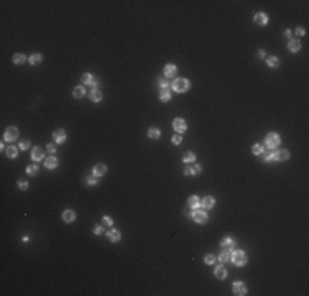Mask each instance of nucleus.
<instances>
[{
	"instance_id": "2",
	"label": "nucleus",
	"mask_w": 309,
	"mask_h": 296,
	"mask_svg": "<svg viewBox=\"0 0 309 296\" xmlns=\"http://www.w3.org/2000/svg\"><path fill=\"white\" fill-rule=\"evenodd\" d=\"M265 143H266V147H268V148H276L278 145L281 143V138H279L278 133H268Z\"/></svg>"
},
{
	"instance_id": "31",
	"label": "nucleus",
	"mask_w": 309,
	"mask_h": 296,
	"mask_svg": "<svg viewBox=\"0 0 309 296\" xmlns=\"http://www.w3.org/2000/svg\"><path fill=\"white\" fill-rule=\"evenodd\" d=\"M92 79H94V76H92V74H82V78H81V81H82V82L86 84V86H91V82H92Z\"/></svg>"
},
{
	"instance_id": "42",
	"label": "nucleus",
	"mask_w": 309,
	"mask_h": 296,
	"mask_svg": "<svg viewBox=\"0 0 309 296\" xmlns=\"http://www.w3.org/2000/svg\"><path fill=\"white\" fill-rule=\"evenodd\" d=\"M181 140H183L181 135H174V137H173V143H174V145H179V143H181Z\"/></svg>"
},
{
	"instance_id": "32",
	"label": "nucleus",
	"mask_w": 309,
	"mask_h": 296,
	"mask_svg": "<svg viewBox=\"0 0 309 296\" xmlns=\"http://www.w3.org/2000/svg\"><path fill=\"white\" fill-rule=\"evenodd\" d=\"M25 59H26V58L23 56V54H20V53H16V54L13 56V63H15V64H23V63H25Z\"/></svg>"
},
{
	"instance_id": "17",
	"label": "nucleus",
	"mask_w": 309,
	"mask_h": 296,
	"mask_svg": "<svg viewBox=\"0 0 309 296\" xmlns=\"http://www.w3.org/2000/svg\"><path fill=\"white\" fill-rule=\"evenodd\" d=\"M107 173V166L105 165H96L94 166V176H104Z\"/></svg>"
},
{
	"instance_id": "9",
	"label": "nucleus",
	"mask_w": 309,
	"mask_h": 296,
	"mask_svg": "<svg viewBox=\"0 0 309 296\" xmlns=\"http://www.w3.org/2000/svg\"><path fill=\"white\" fill-rule=\"evenodd\" d=\"M53 137H54V140H56L58 143H63L64 140H66V132H64L63 129H58V130H54Z\"/></svg>"
},
{
	"instance_id": "1",
	"label": "nucleus",
	"mask_w": 309,
	"mask_h": 296,
	"mask_svg": "<svg viewBox=\"0 0 309 296\" xmlns=\"http://www.w3.org/2000/svg\"><path fill=\"white\" fill-rule=\"evenodd\" d=\"M230 260H232V262H234L237 266H243V265L247 263L248 258H247V253L243 252V250H237V252H234V255L230 257Z\"/></svg>"
},
{
	"instance_id": "25",
	"label": "nucleus",
	"mask_w": 309,
	"mask_h": 296,
	"mask_svg": "<svg viewBox=\"0 0 309 296\" xmlns=\"http://www.w3.org/2000/svg\"><path fill=\"white\" fill-rule=\"evenodd\" d=\"M91 99H92V101H94V102H99V101H102V92L99 91V89H94V91L91 92Z\"/></svg>"
},
{
	"instance_id": "33",
	"label": "nucleus",
	"mask_w": 309,
	"mask_h": 296,
	"mask_svg": "<svg viewBox=\"0 0 309 296\" xmlns=\"http://www.w3.org/2000/svg\"><path fill=\"white\" fill-rule=\"evenodd\" d=\"M261 155H263V160L266 161V163H270V161L275 160V153H271V152H263Z\"/></svg>"
},
{
	"instance_id": "46",
	"label": "nucleus",
	"mask_w": 309,
	"mask_h": 296,
	"mask_svg": "<svg viewBox=\"0 0 309 296\" xmlns=\"http://www.w3.org/2000/svg\"><path fill=\"white\" fill-rule=\"evenodd\" d=\"M91 86H94V87H96V86H99V78H96V76H94V79H92Z\"/></svg>"
},
{
	"instance_id": "3",
	"label": "nucleus",
	"mask_w": 309,
	"mask_h": 296,
	"mask_svg": "<svg viewBox=\"0 0 309 296\" xmlns=\"http://www.w3.org/2000/svg\"><path fill=\"white\" fill-rule=\"evenodd\" d=\"M173 89L176 91V92H186V91L189 89V81L188 79H183V78L181 79H176L173 82Z\"/></svg>"
},
{
	"instance_id": "19",
	"label": "nucleus",
	"mask_w": 309,
	"mask_h": 296,
	"mask_svg": "<svg viewBox=\"0 0 309 296\" xmlns=\"http://www.w3.org/2000/svg\"><path fill=\"white\" fill-rule=\"evenodd\" d=\"M176 71H178V69H176V66H174V64H166L165 66V76H168V78L174 76Z\"/></svg>"
},
{
	"instance_id": "7",
	"label": "nucleus",
	"mask_w": 309,
	"mask_h": 296,
	"mask_svg": "<svg viewBox=\"0 0 309 296\" xmlns=\"http://www.w3.org/2000/svg\"><path fill=\"white\" fill-rule=\"evenodd\" d=\"M173 127H174V130H176L178 133H184L186 132V122L183 120V119H174V122H173Z\"/></svg>"
},
{
	"instance_id": "12",
	"label": "nucleus",
	"mask_w": 309,
	"mask_h": 296,
	"mask_svg": "<svg viewBox=\"0 0 309 296\" xmlns=\"http://www.w3.org/2000/svg\"><path fill=\"white\" fill-rule=\"evenodd\" d=\"M289 158V153L286 152V150H278V152L275 153V160L276 161H286Z\"/></svg>"
},
{
	"instance_id": "27",
	"label": "nucleus",
	"mask_w": 309,
	"mask_h": 296,
	"mask_svg": "<svg viewBox=\"0 0 309 296\" xmlns=\"http://www.w3.org/2000/svg\"><path fill=\"white\" fill-rule=\"evenodd\" d=\"M7 155H8V158H16V155H18V148L16 147H10L7 148Z\"/></svg>"
},
{
	"instance_id": "26",
	"label": "nucleus",
	"mask_w": 309,
	"mask_h": 296,
	"mask_svg": "<svg viewBox=\"0 0 309 296\" xmlns=\"http://www.w3.org/2000/svg\"><path fill=\"white\" fill-rule=\"evenodd\" d=\"M268 66L270 68H278L279 66V59L276 56H268Z\"/></svg>"
},
{
	"instance_id": "49",
	"label": "nucleus",
	"mask_w": 309,
	"mask_h": 296,
	"mask_svg": "<svg viewBox=\"0 0 309 296\" xmlns=\"http://www.w3.org/2000/svg\"><path fill=\"white\" fill-rule=\"evenodd\" d=\"M258 56H260V58H265V56H266V53H265L263 49H260V51H258Z\"/></svg>"
},
{
	"instance_id": "13",
	"label": "nucleus",
	"mask_w": 309,
	"mask_h": 296,
	"mask_svg": "<svg viewBox=\"0 0 309 296\" xmlns=\"http://www.w3.org/2000/svg\"><path fill=\"white\" fill-rule=\"evenodd\" d=\"M74 219H76V212L71 211V209H68V211L63 212V220L64 222H73Z\"/></svg>"
},
{
	"instance_id": "48",
	"label": "nucleus",
	"mask_w": 309,
	"mask_h": 296,
	"mask_svg": "<svg viewBox=\"0 0 309 296\" xmlns=\"http://www.w3.org/2000/svg\"><path fill=\"white\" fill-rule=\"evenodd\" d=\"M201 170H202V168H201L199 165H196V166H194V173H196V175H197V173H201Z\"/></svg>"
},
{
	"instance_id": "38",
	"label": "nucleus",
	"mask_w": 309,
	"mask_h": 296,
	"mask_svg": "<svg viewBox=\"0 0 309 296\" xmlns=\"http://www.w3.org/2000/svg\"><path fill=\"white\" fill-rule=\"evenodd\" d=\"M87 184H91V186H96V184H97V176L87 178Z\"/></svg>"
},
{
	"instance_id": "10",
	"label": "nucleus",
	"mask_w": 309,
	"mask_h": 296,
	"mask_svg": "<svg viewBox=\"0 0 309 296\" xmlns=\"http://www.w3.org/2000/svg\"><path fill=\"white\" fill-rule=\"evenodd\" d=\"M288 49L291 51V53H296V51H299V49H301V43H299V40H289V43H288Z\"/></svg>"
},
{
	"instance_id": "37",
	"label": "nucleus",
	"mask_w": 309,
	"mask_h": 296,
	"mask_svg": "<svg viewBox=\"0 0 309 296\" xmlns=\"http://www.w3.org/2000/svg\"><path fill=\"white\" fill-rule=\"evenodd\" d=\"M46 150H48V153H54L56 152V145L54 143H48L46 145Z\"/></svg>"
},
{
	"instance_id": "11",
	"label": "nucleus",
	"mask_w": 309,
	"mask_h": 296,
	"mask_svg": "<svg viewBox=\"0 0 309 296\" xmlns=\"http://www.w3.org/2000/svg\"><path fill=\"white\" fill-rule=\"evenodd\" d=\"M160 99L163 102H168L171 99V91H170V87H161V91H160Z\"/></svg>"
},
{
	"instance_id": "47",
	"label": "nucleus",
	"mask_w": 309,
	"mask_h": 296,
	"mask_svg": "<svg viewBox=\"0 0 309 296\" xmlns=\"http://www.w3.org/2000/svg\"><path fill=\"white\" fill-rule=\"evenodd\" d=\"M104 222H105L107 225H112L114 222H112V219H110V217H105V219H104Z\"/></svg>"
},
{
	"instance_id": "23",
	"label": "nucleus",
	"mask_w": 309,
	"mask_h": 296,
	"mask_svg": "<svg viewBox=\"0 0 309 296\" xmlns=\"http://www.w3.org/2000/svg\"><path fill=\"white\" fill-rule=\"evenodd\" d=\"M183 161H186V163H192V161H196V155L192 152H186L183 155Z\"/></svg>"
},
{
	"instance_id": "34",
	"label": "nucleus",
	"mask_w": 309,
	"mask_h": 296,
	"mask_svg": "<svg viewBox=\"0 0 309 296\" xmlns=\"http://www.w3.org/2000/svg\"><path fill=\"white\" fill-rule=\"evenodd\" d=\"M252 152H253L255 155H261V153H263V152H265V148H263V147H261V145H260V143H256V145H253V148H252Z\"/></svg>"
},
{
	"instance_id": "40",
	"label": "nucleus",
	"mask_w": 309,
	"mask_h": 296,
	"mask_svg": "<svg viewBox=\"0 0 309 296\" xmlns=\"http://www.w3.org/2000/svg\"><path fill=\"white\" fill-rule=\"evenodd\" d=\"M28 147H30V140H21L20 142V148L21 150H26Z\"/></svg>"
},
{
	"instance_id": "24",
	"label": "nucleus",
	"mask_w": 309,
	"mask_h": 296,
	"mask_svg": "<svg viewBox=\"0 0 309 296\" xmlns=\"http://www.w3.org/2000/svg\"><path fill=\"white\" fill-rule=\"evenodd\" d=\"M230 257H232V255H230V250H225V248H224L219 258H220V262H222V263H225V262H230Z\"/></svg>"
},
{
	"instance_id": "14",
	"label": "nucleus",
	"mask_w": 309,
	"mask_h": 296,
	"mask_svg": "<svg viewBox=\"0 0 309 296\" xmlns=\"http://www.w3.org/2000/svg\"><path fill=\"white\" fill-rule=\"evenodd\" d=\"M255 21L258 23V25H266V23H268L266 13H263V12H258V13L255 15Z\"/></svg>"
},
{
	"instance_id": "28",
	"label": "nucleus",
	"mask_w": 309,
	"mask_h": 296,
	"mask_svg": "<svg viewBox=\"0 0 309 296\" xmlns=\"http://www.w3.org/2000/svg\"><path fill=\"white\" fill-rule=\"evenodd\" d=\"M41 59H43V56L41 54H36V53H35V54H31L30 56V64H38V63H41Z\"/></svg>"
},
{
	"instance_id": "29",
	"label": "nucleus",
	"mask_w": 309,
	"mask_h": 296,
	"mask_svg": "<svg viewBox=\"0 0 309 296\" xmlns=\"http://www.w3.org/2000/svg\"><path fill=\"white\" fill-rule=\"evenodd\" d=\"M148 137H150V138H155V140H156V138L161 137V132H160L158 129H150V130H148Z\"/></svg>"
},
{
	"instance_id": "39",
	"label": "nucleus",
	"mask_w": 309,
	"mask_h": 296,
	"mask_svg": "<svg viewBox=\"0 0 309 296\" xmlns=\"http://www.w3.org/2000/svg\"><path fill=\"white\" fill-rule=\"evenodd\" d=\"M184 175H186V176H196L194 168H186V170H184Z\"/></svg>"
},
{
	"instance_id": "16",
	"label": "nucleus",
	"mask_w": 309,
	"mask_h": 296,
	"mask_svg": "<svg viewBox=\"0 0 309 296\" xmlns=\"http://www.w3.org/2000/svg\"><path fill=\"white\" fill-rule=\"evenodd\" d=\"M201 206L204 207V209H211L212 206H214V197L212 196H206L204 199L201 201Z\"/></svg>"
},
{
	"instance_id": "20",
	"label": "nucleus",
	"mask_w": 309,
	"mask_h": 296,
	"mask_svg": "<svg viewBox=\"0 0 309 296\" xmlns=\"http://www.w3.org/2000/svg\"><path fill=\"white\" fill-rule=\"evenodd\" d=\"M188 202H189V206H191L192 209H196V207H199V206H201V199H199L197 196H189Z\"/></svg>"
},
{
	"instance_id": "30",
	"label": "nucleus",
	"mask_w": 309,
	"mask_h": 296,
	"mask_svg": "<svg viewBox=\"0 0 309 296\" xmlns=\"http://www.w3.org/2000/svg\"><path fill=\"white\" fill-rule=\"evenodd\" d=\"M84 94H86V91H84L82 86H79V87H76V89L73 91V96H74V97H77V99H79V97H82Z\"/></svg>"
},
{
	"instance_id": "43",
	"label": "nucleus",
	"mask_w": 309,
	"mask_h": 296,
	"mask_svg": "<svg viewBox=\"0 0 309 296\" xmlns=\"http://www.w3.org/2000/svg\"><path fill=\"white\" fill-rule=\"evenodd\" d=\"M160 86H161V87H168V79L166 78H161L160 79Z\"/></svg>"
},
{
	"instance_id": "6",
	"label": "nucleus",
	"mask_w": 309,
	"mask_h": 296,
	"mask_svg": "<svg viewBox=\"0 0 309 296\" xmlns=\"http://www.w3.org/2000/svg\"><path fill=\"white\" fill-rule=\"evenodd\" d=\"M192 219H194L197 224H204V222H207V212H204V211H194Z\"/></svg>"
},
{
	"instance_id": "8",
	"label": "nucleus",
	"mask_w": 309,
	"mask_h": 296,
	"mask_svg": "<svg viewBox=\"0 0 309 296\" xmlns=\"http://www.w3.org/2000/svg\"><path fill=\"white\" fill-rule=\"evenodd\" d=\"M220 243H222V248H225V250H234V247H235V240L232 237H225Z\"/></svg>"
},
{
	"instance_id": "44",
	"label": "nucleus",
	"mask_w": 309,
	"mask_h": 296,
	"mask_svg": "<svg viewBox=\"0 0 309 296\" xmlns=\"http://www.w3.org/2000/svg\"><path fill=\"white\" fill-rule=\"evenodd\" d=\"M94 232H96V234H102V232H104V227H101V225H96V227H94Z\"/></svg>"
},
{
	"instance_id": "5",
	"label": "nucleus",
	"mask_w": 309,
	"mask_h": 296,
	"mask_svg": "<svg viewBox=\"0 0 309 296\" xmlns=\"http://www.w3.org/2000/svg\"><path fill=\"white\" fill-rule=\"evenodd\" d=\"M232 291L238 296H243V294H247V286L243 285L242 281H237V283H234V286H232Z\"/></svg>"
},
{
	"instance_id": "18",
	"label": "nucleus",
	"mask_w": 309,
	"mask_h": 296,
	"mask_svg": "<svg viewBox=\"0 0 309 296\" xmlns=\"http://www.w3.org/2000/svg\"><path fill=\"white\" fill-rule=\"evenodd\" d=\"M107 237H109V240H112V242H119V240H120V232L115 230V229H112V230L107 232Z\"/></svg>"
},
{
	"instance_id": "35",
	"label": "nucleus",
	"mask_w": 309,
	"mask_h": 296,
	"mask_svg": "<svg viewBox=\"0 0 309 296\" xmlns=\"http://www.w3.org/2000/svg\"><path fill=\"white\" fill-rule=\"evenodd\" d=\"M26 173H28V175H36V173H38V165H30V166L26 168Z\"/></svg>"
},
{
	"instance_id": "15",
	"label": "nucleus",
	"mask_w": 309,
	"mask_h": 296,
	"mask_svg": "<svg viewBox=\"0 0 309 296\" xmlns=\"http://www.w3.org/2000/svg\"><path fill=\"white\" fill-rule=\"evenodd\" d=\"M31 158H33V161H41L43 160V150L41 148H33V152H31Z\"/></svg>"
},
{
	"instance_id": "21",
	"label": "nucleus",
	"mask_w": 309,
	"mask_h": 296,
	"mask_svg": "<svg viewBox=\"0 0 309 296\" xmlns=\"http://www.w3.org/2000/svg\"><path fill=\"white\" fill-rule=\"evenodd\" d=\"M44 166L48 168V170H49V168H56L58 166V160L54 158V156H48L46 161H44Z\"/></svg>"
},
{
	"instance_id": "41",
	"label": "nucleus",
	"mask_w": 309,
	"mask_h": 296,
	"mask_svg": "<svg viewBox=\"0 0 309 296\" xmlns=\"http://www.w3.org/2000/svg\"><path fill=\"white\" fill-rule=\"evenodd\" d=\"M18 186H20V189L25 191V189L28 188V183H26V181H23V179H20V181H18Z\"/></svg>"
},
{
	"instance_id": "36",
	"label": "nucleus",
	"mask_w": 309,
	"mask_h": 296,
	"mask_svg": "<svg viewBox=\"0 0 309 296\" xmlns=\"http://www.w3.org/2000/svg\"><path fill=\"white\" fill-rule=\"evenodd\" d=\"M204 262H206L207 265H212V263L215 262V257H214V255H207V257L204 258Z\"/></svg>"
},
{
	"instance_id": "22",
	"label": "nucleus",
	"mask_w": 309,
	"mask_h": 296,
	"mask_svg": "<svg viewBox=\"0 0 309 296\" xmlns=\"http://www.w3.org/2000/svg\"><path fill=\"white\" fill-rule=\"evenodd\" d=\"M215 276H217L219 280H224V278L227 276V270L224 268V266H217V268H215Z\"/></svg>"
},
{
	"instance_id": "4",
	"label": "nucleus",
	"mask_w": 309,
	"mask_h": 296,
	"mask_svg": "<svg viewBox=\"0 0 309 296\" xmlns=\"http://www.w3.org/2000/svg\"><path fill=\"white\" fill-rule=\"evenodd\" d=\"M16 138H18V129H16V127H8V129L5 130V140L13 142Z\"/></svg>"
},
{
	"instance_id": "45",
	"label": "nucleus",
	"mask_w": 309,
	"mask_h": 296,
	"mask_svg": "<svg viewBox=\"0 0 309 296\" xmlns=\"http://www.w3.org/2000/svg\"><path fill=\"white\" fill-rule=\"evenodd\" d=\"M304 33H306V31H304V28H298V30H296V35H298V36H302Z\"/></svg>"
}]
</instances>
